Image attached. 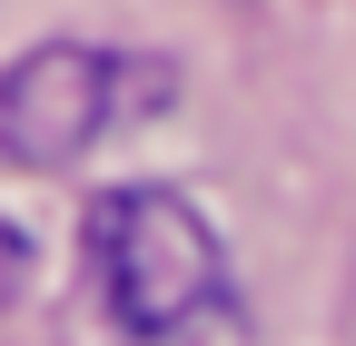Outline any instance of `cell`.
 I'll list each match as a JSON object with an SVG mask.
<instances>
[{"mask_svg": "<svg viewBox=\"0 0 356 346\" xmlns=\"http://www.w3.org/2000/svg\"><path fill=\"white\" fill-rule=\"evenodd\" d=\"M89 287L119 336H188L228 307V257H218V228L198 218L178 188L129 179L89 208Z\"/></svg>", "mask_w": 356, "mask_h": 346, "instance_id": "1", "label": "cell"}, {"mask_svg": "<svg viewBox=\"0 0 356 346\" xmlns=\"http://www.w3.org/2000/svg\"><path fill=\"white\" fill-rule=\"evenodd\" d=\"M119 119V60L99 50H30L0 79V149L10 158H70Z\"/></svg>", "mask_w": 356, "mask_h": 346, "instance_id": "2", "label": "cell"}]
</instances>
